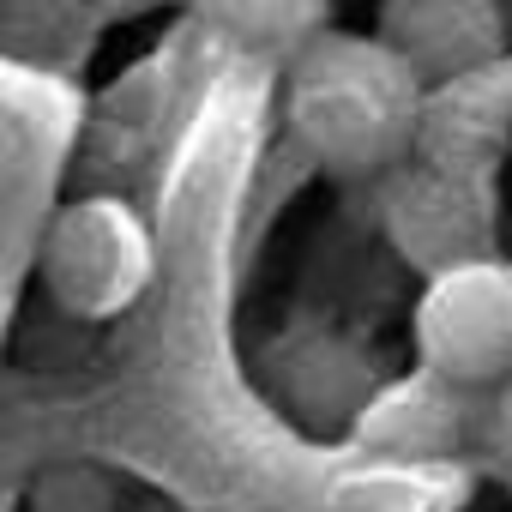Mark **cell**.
Instances as JSON below:
<instances>
[{"instance_id": "8", "label": "cell", "mask_w": 512, "mask_h": 512, "mask_svg": "<svg viewBox=\"0 0 512 512\" xmlns=\"http://www.w3.org/2000/svg\"><path fill=\"white\" fill-rule=\"evenodd\" d=\"M187 7L247 55H284L296 61L314 37H326L332 0H187Z\"/></svg>"}, {"instance_id": "5", "label": "cell", "mask_w": 512, "mask_h": 512, "mask_svg": "<svg viewBox=\"0 0 512 512\" xmlns=\"http://www.w3.org/2000/svg\"><path fill=\"white\" fill-rule=\"evenodd\" d=\"M374 37L422 91L470 79L512 55V25L494 0H380Z\"/></svg>"}, {"instance_id": "9", "label": "cell", "mask_w": 512, "mask_h": 512, "mask_svg": "<svg viewBox=\"0 0 512 512\" xmlns=\"http://www.w3.org/2000/svg\"><path fill=\"white\" fill-rule=\"evenodd\" d=\"M97 37V0H0V55L31 67H79Z\"/></svg>"}, {"instance_id": "11", "label": "cell", "mask_w": 512, "mask_h": 512, "mask_svg": "<svg viewBox=\"0 0 512 512\" xmlns=\"http://www.w3.org/2000/svg\"><path fill=\"white\" fill-rule=\"evenodd\" d=\"M476 440H482V458L512 482V380H500L482 404V422H476Z\"/></svg>"}, {"instance_id": "2", "label": "cell", "mask_w": 512, "mask_h": 512, "mask_svg": "<svg viewBox=\"0 0 512 512\" xmlns=\"http://www.w3.org/2000/svg\"><path fill=\"white\" fill-rule=\"evenodd\" d=\"M37 272L73 320H115L151 284V235L121 199H73L43 229Z\"/></svg>"}, {"instance_id": "1", "label": "cell", "mask_w": 512, "mask_h": 512, "mask_svg": "<svg viewBox=\"0 0 512 512\" xmlns=\"http://www.w3.org/2000/svg\"><path fill=\"white\" fill-rule=\"evenodd\" d=\"M422 85L374 31L314 37L284 79V121L332 175L398 169L416 145Z\"/></svg>"}, {"instance_id": "4", "label": "cell", "mask_w": 512, "mask_h": 512, "mask_svg": "<svg viewBox=\"0 0 512 512\" xmlns=\"http://www.w3.org/2000/svg\"><path fill=\"white\" fill-rule=\"evenodd\" d=\"M386 241L422 278L494 260V187L488 175H452L434 163L404 157L380 199Z\"/></svg>"}, {"instance_id": "10", "label": "cell", "mask_w": 512, "mask_h": 512, "mask_svg": "<svg viewBox=\"0 0 512 512\" xmlns=\"http://www.w3.org/2000/svg\"><path fill=\"white\" fill-rule=\"evenodd\" d=\"M31 512H127V494L103 464H49L31 482Z\"/></svg>"}, {"instance_id": "6", "label": "cell", "mask_w": 512, "mask_h": 512, "mask_svg": "<svg viewBox=\"0 0 512 512\" xmlns=\"http://www.w3.org/2000/svg\"><path fill=\"white\" fill-rule=\"evenodd\" d=\"M506 139H512V55L470 79L422 91L410 157L452 169V175H488L494 157L506 151Z\"/></svg>"}, {"instance_id": "3", "label": "cell", "mask_w": 512, "mask_h": 512, "mask_svg": "<svg viewBox=\"0 0 512 512\" xmlns=\"http://www.w3.org/2000/svg\"><path fill=\"white\" fill-rule=\"evenodd\" d=\"M422 374L452 392H494L512 380V266L476 260L422 284L416 302Z\"/></svg>"}, {"instance_id": "13", "label": "cell", "mask_w": 512, "mask_h": 512, "mask_svg": "<svg viewBox=\"0 0 512 512\" xmlns=\"http://www.w3.org/2000/svg\"><path fill=\"white\" fill-rule=\"evenodd\" d=\"M494 7H500V13H506V25H512V0H494Z\"/></svg>"}, {"instance_id": "7", "label": "cell", "mask_w": 512, "mask_h": 512, "mask_svg": "<svg viewBox=\"0 0 512 512\" xmlns=\"http://www.w3.org/2000/svg\"><path fill=\"white\" fill-rule=\"evenodd\" d=\"M362 440L392 452V458H428V452H446L452 440H464V392L440 386V380H410L398 392H386L368 422H362Z\"/></svg>"}, {"instance_id": "12", "label": "cell", "mask_w": 512, "mask_h": 512, "mask_svg": "<svg viewBox=\"0 0 512 512\" xmlns=\"http://www.w3.org/2000/svg\"><path fill=\"white\" fill-rule=\"evenodd\" d=\"M127 512H181V506H169V500H133Z\"/></svg>"}]
</instances>
